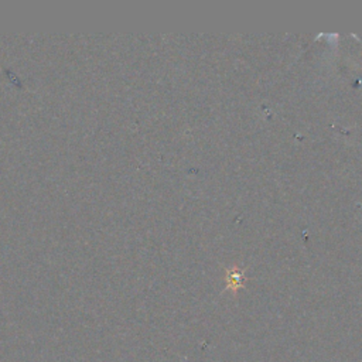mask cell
<instances>
[{"label":"cell","mask_w":362,"mask_h":362,"mask_svg":"<svg viewBox=\"0 0 362 362\" xmlns=\"http://www.w3.org/2000/svg\"><path fill=\"white\" fill-rule=\"evenodd\" d=\"M243 281H245V276H243V272L240 269H238L236 266L229 269L228 273H226V288L228 290H232V291H236L239 287L243 286Z\"/></svg>","instance_id":"6da1fadb"}]
</instances>
